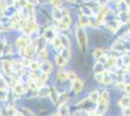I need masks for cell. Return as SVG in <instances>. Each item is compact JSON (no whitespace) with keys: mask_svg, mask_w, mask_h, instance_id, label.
Instances as JSON below:
<instances>
[{"mask_svg":"<svg viewBox=\"0 0 130 116\" xmlns=\"http://www.w3.org/2000/svg\"><path fill=\"white\" fill-rule=\"evenodd\" d=\"M109 107V92L107 90H104L101 92L100 94V99L97 103V107H96V110L95 112L100 114V115H103L106 111L108 110Z\"/></svg>","mask_w":130,"mask_h":116,"instance_id":"6da1fadb","label":"cell"},{"mask_svg":"<svg viewBox=\"0 0 130 116\" xmlns=\"http://www.w3.org/2000/svg\"><path fill=\"white\" fill-rule=\"evenodd\" d=\"M76 37L80 49L83 51H86L87 48V36L84 27H82V26L79 25L76 28Z\"/></svg>","mask_w":130,"mask_h":116,"instance_id":"7a4b0ae2","label":"cell"},{"mask_svg":"<svg viewBox=\"0 0 130 116\" xmlns=\"http://www.w3.org/2000/svg\"><path fill=\"white\" fill-rule=\"evenodd\" d=\"M111 74L112 73L110 72V71L104 70V71H101V72L95 73L94 77H95V79L97 80L98 82L103 83V84H111V83L114 81V79H113V77L111 76Z\"/></svg>","mask_w":130,"mask_h":116,"instance_id":"3957f363","label":"cell"},{"mask_svg":"<svg viewBox=\"0 0 130 116\" xmlns=\"http://www.w3.org/2000/svg\"><path fill=\"white\" fill-rule=\"evenodd\" d=\"M22 28L24 33L26 35H29V34H32L33 32H35L38 29V26H37L36 21L33 19V17H29V18H27L26 21L24 22V24L22 25Z\"/></svg>","mask_w":130,"mask_h":116,"instance_id":"277c9868","label":"cell"},{"mask_svg":"<svg viewBox=\"0 0 130 116\" xmlns=\"http://www.w3.org/2000/svg\"><path fill=\"white\" fill-rule=\"evenodd\" d=\"M36 51H37V48H36V45L31 44L30 45H28L27 48H25V49L21 50V55L22 56V58L30 59V58H32L33 56L35 55Z\"/></svg>","mask_w":130,"mask_h":116,"instance_id":"5b68a950","label":"cell"},{"mask_svg":"<svg viewBox=\"0 0 130 116\" xmlns=\"http://www.w3.org/2000/svg\"><path fill=\"white\" fill-rule=\"evenodd\" d=\"M69 15V13L67 12L66 9H60V7H54L53 12H52V16L56 21L61 20L64 16Z\"/></svg>","mask_w":130,"mask_h":116,"instance_id":"8992f818","label":"cell"},{"mask_svg":"<svg viewBox=\"0 0 130 116\" xmlns=\"http://www.w3.org/2000/svg\"><path fill=\"white\" fill-rule=\"evenodd\" d=\"M112 49L116 51H129L130 47H127L126 43L124 42L123 39H121V41H117L115 42Z\"/></svg>","mask_w":130,"mask_h":116,"instance_id":"52a82bcc","label":"cell"},{"mask_svg":"<svg viewBox=\"0 0 130 116\" xmlns=\"http://www.w3.org/2000/svg\"><path fill=\"white\" fill-rule=\"evenodd\" d=\"M31 42H32V40L29 37H21V38L18 39V41H17V48L20 49V50L25 49L28 45L31 44Z\"/></svg>","mask_w":130,"mask_h":116,"instance_id":"ba28073f","label":"cell"},{"mask_svg":"<svg viewBox=\"0 0 130 116\" xmlns=\"http://www.w3.org/2000/svg\"><path fill=\"white\" fill-rule=\"evenodd\" d=\"M122 25V22L120 21V20H109V21L106 22V26L108 28L110 31H112V32H117L118 30H119L120 26Z\"/></svg>","mask_w":130,"mask_h":116,"instance_id":"9c48e42d","label":"cell"},{"mask_svg":"<svg viewBox=\"0 0 130 116\" xmlns=\"http://www.w3.org/2000/svg\"><path fill=\"white\" fill-rule=\"evenodd\" d=\"M57 35H56V30H55V27L54 26H52V27L47 28L44 32V38L46 39V41H50L52 42L54 38H55Z\"/></svg>","mask_w":130,"mask_h":116,"instance_id":"30bf717a","label":"cell"},{"mask_svg":"<svg viewBox=\"0 0 130 116\" xmlns=\"http://www.w3.org/2000/svg\"><path fill=\"white\" fill-rule=\"evenodd\" d=\"M24 92H25V88L23 84L20 81H17L15 85L13 86V93H15L17 96H22L24 94Z\"/></svg>","mask_w":130,"mask_h":116,"instance_id":"8fae6325","label":"cell"},{"mask_svg":"<svg viewBox=\"0 0 130 116\" xmlns=\"http://www.w3.org/2000/svg\"><path fill=\"white\" fill-rule=\"evenodd\" d=\"M40 69L42 73H45V74H50V73L53 71V65L50 61L45 60L41 63V66H40Z\"/></svg>","mask_w":130,"mask_h":116,"instance_id":"7c38bea8","label":"cell"},{"mask_svg":"<svg viewBox=\"0 0 130 116\" xmlns=\"http://www.w3.org/2000/svg\"><path fill=\"white\" fill-rule=\"evenodd\" d=\"M60 116H69L70 115V109H69V106L67 104H61L58 107V112H57Z\"/></svg>","mask_w":130,"mask_h":116,"instance_id":"4fadbf2b","label":"cell"},{"mask_svg":"<svg viewBox=\"0 0 130 116\" xmlns=\"http://www.w3.org/2000/svg\"><path fill=\"white\" fill-rule=\"evenodd\" d=\"M52 44H53V47H54V49L56 51H58V52H61L62 50H63V45L61 44V41H60V39L58 36H56L55 38H54V40L52 41Z\"/></svg>","mask_w":130,"mask_h":116,"instance_id":"5bb4252c","label":"cell"},{"mask_svg":"<svg viewBox=\"0 0 130 116\" xmlns=\"http://www.w3.org/2000/svg\"><path fill=\"white\" fill-rule=\"evenodd\" d=\"M59 37L60 41H61V44L63 45L64 49H68L70 50L71 48V43H70V39L68 38V36H66L65 34H60V35H57Z\"/></svg>","mask_w":130,"mask_h":116,"instance_id":"9a60e30c","label":"cell"},{"mask_svg":"<svg viewBox=\"0 0 130 116\" xmlns=\"http://www.w3.org/2000/svg\"><path fill=\"white\" fill-rule=\"evenodd\" d=\"M1 67H2V70L4 71L6 75L8 76H11L13 72H12V69H11V61H8V60H4L2 61L1 63Z\"/></svg>","mask_w":130,"mask_h":116,"instance_id":"2e32d148","label":"cell"},{"mask_svg":"<svg viewBox=\"0 0 130 116\" xmlns=\"http://www.w3.org/2000/svg\"><path fill=\"white\" fill-rule=\"evenodd\" d=\"M83 87H84V82L81 79H77L76 81H74L72 84V89L76 94H79L83 90Z\"/></svg>","mask_w":130,"mask_h":116,"instance_id":"e0dca14e","label":"cell"},{"mask_svg":"<svg viewBox=\"0 0 130 116\" xmlns=\"http://www.w3.org/2000/svg\"><path fill=\"white\" fill-rule=\"evenodd\" d=\"M119 20L122 22V23H126V22L130 21V17H129V13L127 12V10H120L119 14Z\"/></svg>","mask_w":130,"mask_h":116,"instance_id":"ac0fdd59","label":"cell"},{"mask_svg":"<svg viewBox=\"0 0 130 116\" xmlns=\"http://www.w3.org/2000/svg\"><path fill=\"white\" fill-rule=\"evenodd\" d=\"M49 96L51 97V100H52V102H53L54 105H57V104H58V102H59V100H60V96L58 95V93L56 92L55 89L54 88L51 89Z\"/></svg>","mask_w":130,"mask_h":116,"instance_id":"d6986e66","label":"cell"},{"mask_svg":"<svg viewBox=\"0 0 130 116\" xmlns=\"http://www.w3.org/2000/svg\"><path fill=\"white\" fill-rule=\"evenodd\" d=\"M22 68H23V67H22L21 61H17V60L11 61V69L13 73L17 74V73L20 72Z\"/></svg>","mask_w":130,"mask_h":116,"instance_id":"ffe728a7","label":"cell"},{"mask_svg":"<svg viewBox=\"0 0 130 116\" xmlns=\"http://www.w3.org/2000/svg\"><path fill=\"white\" fill-rule=\"evenodd\" d=\"M119 105L120 107H122V109H123V108H128V107H130V97H128V96L122 97L121 99L119 100Z\"/></svg>","mask_w":130,"mask_h":116,"instance_id":"44dd1931","label":"cell"},{"mask_svg":"<svg viewBox=\"0 0 130 116\" xmlns=\"http://www.w3.org/2000/svg\"><path fill=\"white\" fill-rule=\"evenodd\" d=\"M119 60L121 62V65H120L119 68L125 67V68L128 69V67H130V55H128V54H124V55L121 56Z\"/></svg>","mask_w":130,"mask_h":116,"instance_id":"7402d4cb","label":"cell"},{"mask_svg":"<svg viewBox=\"0 0 130 116\" xmlns=\"http://www.w3.org/2000/svg\"><path fill=\"white\" fill-rule=\"evenodd\" d=\"M55 63H56V65L58 67L63 68L66 65V63H67V59L65 57H63L61 54H57V55L55 56Z\"/></svg>","mask_w":130,"mask_h":116,"instance_id":"603a6c76","label":"cell"},{"mask_svg":"<svg viewBox=\"0 0 130 116\" xmlns=\"http://www.w3.org/2000/svg\"><path fill=\"white\" fill-rule=\"evenodd\" d=\"M80 26L82 27H85V26H87V25H89V24H91V22H90V19L88 18L87 16L86 15H81L80 16Z\"/></svg>","mask_w":130,"mask_h":116,"instance_id":"cb8c5ba5","label":"cell"},{"mask_svg":"<svg viewBox=\"0 0 130 116\" xmlns=\"http://www.w3.org/2000/svg\"><path fill=\"white\" fill-rule=\"evenodd\" d=\"M57 80L60 81V82H64L66 79H68V72H66L64 70H61L57 73Z\"/></svg>","mask_w":130,"mask_h":116,"instance_id":"d4e9b609","label":"cell"},{"mask_svg":"<svg viewBox=\"0 0 130 116\" xmlns=\"http://www.w3.org/2000/svg\"><path fill=\"white\" fill-rule=\"evenodd\" d=\"M99 99H100V94H99V92H98L97 90L92 91L90 95H89V98H88V100L91 101L92 103H94V104H97Z\"/></svg>","mask_w":130,"mask_h":116,"instance_id":"484cf974","label":"cell"},{"mask_svg":"<svg viewBox=\"0 0 130 116\" xmlns=\"http://www.w3.org/2000/svg\"><path fill=\"white\" fill-rule=\"evenodd\" d=\"M39 92V96L40 97H45V96H49L50 95V91H51V89L49 87H45L43 86L42 88H40L37 90Z\"/></svg>","mask_w":130,"mask_h":116,"instance_id":"4316f807","label":"cell"},{"mask_svg":"<svg viewBox=\"0 0 130 116\" xmlns=\"http://www.w3.org/2000/svg\"><path fill=\"white\" fill-rule=\"evenodd\" d=\"M8 88L7 80L3 77H0V91H6Z\"/></svg>","mask_w":130,"mask_h":116,"instance_id":"83f0119b","label":"cell"},{"mask_svg":"<svg viewBox=\"0 0 130 116\" xmlns=\"http://www.w3.org/2000/svg\"><path fill=\"white\" fill-rule=\"evenodd\" d=\"M40 66H41V64H40V62L39 61H31L30 62V64H29V68L31 69V71H37L40 69Z\"/></svg>","mask_w":130,"mask_h":116,"instance_id":"f1b7e54d","label":"cell"},{"mask_svg":"<svg viewBox=\"0 0 130 116\" xmlns=\"http://www.w3.org/2000/svg\"><path fill=\"white\" fill-rule=\"evenodd\" d=\"M27 85H28L29 89H31V90H38L37 84H36L34 79H31V78L28 79V80H27Z\"/></svg>","mask_w":130,"mask_h":116,"instance_id":"f546056e","label":"cell"},{"mask_svg":"<svg viewBox=\"0 0 130 116\" xmlns=\"http://www.w3.org/2000/svg\"><path fill=\"white\" fill-rule=\"evenodd\" d=\"M68 79L72 81V82H74V81H76L77 79H79L78 78V76H77V74L75 72H73V71H69L68 72Z\"/></svg>","mask_w":130,"mask_h":116,"instance_id":"4dcf8cb0","label":"cell"},{"mask_svg":"<svg viewBox=\"0 0 130 116\" xmlns=\"http://www.w3.org/2000/svg\"><path fill=\"white\" fill-rule=\"evenodd\" d=\"M104 55V52L103 50H101V49H97V50H94V52H93V57L97 60L98 58H100V57H102Z\"/></svg>","mask_w":130,"mask_h":116,"instance_id":"1f68e13d","label":"cell"},{"mask_svg":"<svg viewBox=\"0 0 130 116\" xmlns=\"http://www.w3.org/2000/svg\"><path fill=\"white\" fill-rule=\"evenodd\" d=\"M38 56H39V58H40L41 60H43V61L46 60V59H47V57H48V53H47V51H46V50L44 49V50H39Z\"/></svg>","mask_w":130,"mask_h":116,"instance_id":"d6a6232c","label":"cell"},{"mask_svg":"<svg viewBox=\"0 0 130 116\" xmlns=\"http://www.w3.org/2000/svg\"><path fill=\"white\" fill-rule=\"evenodd\" d=\"M60 54L63 56V57H65L66 59H69L70 58V50H68V49H63V50L60 52Z\"/></svg>","mask_w":130,"mask_h":116,"instance_id":"836d02e7","label":"cell"},{"mask_svg":"<svg viewBox=\"0 0 130 116\" xmlns=\"http://www.w3.org/2000/svg\"><path fill=\"white\" fill-rule=\"evenodd\" d=\"M0 100H2V101L7 100V93H6V91H0Z\"/></svg>","mask_w":130,"mask_h":116,"instance_id":"e575fe53","label":"cell"},{"mask_svg":"<svg viewBox=\"0 0 130 116\" xmlns=\"http://www.w3.org/2000/svg\"><path fill=\"white\" fill-rule=\"evenodd\" d=\"M54 7H60V0H50Z\"/></svg>","mask_w":130,"mask_h":116,"instance_id":"d590c367","label":"cell"},{"mask_svg":"<svg viewBox=\"0 0 130 116\" xmlns=\"http://www.w3.org/2000/svg\"><path fill=\"white\" fill-rule=\"evenodd\" d=\"M122 115L130 116V107H128V108H123V110H122Z\"/></svg>","mask_w":130,"mask_h":116,"instance_id":"8d00e7d4","label":"cell"},{"mask_svg":"<svg viewBox=\"0 0 130 116\" xmlns=\"http://www.w3.org/2000/svg\"><path fill=\"white\" fill-rule=\"evenodd\" d=\"M124 91L126 93L130 94V83H125L124 85Z\"/></svg>","mask_w":130,"mask_h":116,"instance_id":"74e56055","label":"cell"},{"mask_svg":"<svg viewBox=\"0 0 130 116\" xmlns=\"http://www.w3.org/2000/svg\"><path fill=\"white\" fill-rule=\"evenodd\" d=\"M108 1H110V0H98V3H99L100 6H105Z\"/></svg>","mask_w":130,"mask_h":116,"instance_id":"f35d334b","label":"cell"},{"mask_svg":"<svg viewBox=\"0 0 130 116\" xmlns=\"http://www.w3.org/2000/svg\"><path fill=\"white\" fill-rule=\"evenodd\" d=\"M27 1H28V4H31V5H35L38 2V0H27Z\"/></svg>","mask_w":130,"mask_h":116,"instance_id":"ab89813d","label":"cell"},{"mask_svg":"<svg viewBox=\"0 0 130 116\" xmlns=\"http://www.w3.org/2000/svg\"><path fill=\"white\" fill-rule=\"evenodd\" d=\"M88 116H102V115H100V114H98V113H89Z\"/></svg>","mask_w":130,"mask_h":116,"instance_id":"60d3db41","label":"cell"},{"mask_svg":"<svg viewBox=\"0 0 130 116\" xmlns=\"http://www.w3.org/2000/svg\"><path fill=\"white\" fill-rule=\"evenodd\" d=\"M14 116H24V115H23L22 113H21V112H18V111H17V112H16V114H15V115H14Z\"/></svg>","mask_w":130,"mask_h":116,"instance_id":"b9f144b4","label":"cell"},{"mask_svg":"<svg viewBox=\"0 0 130 116\" xmlns=\"http://www.w3.org/2000/svg\"><path fill=\"white\" fill-rule=\"evenodd\" d=\"M114 1H116V2H118V3H121V2H122V1H123V0H114Z\"/></svg>","mask_w":130,"mask_h":116,"instance_id":"7bdbcfd3","label":"cell"},{"mask_svg":"<svg viewBox=\"0 0 130 116\" xmlns=\"http://www.w3.org/2000/svg\"><path fill=\"white\" fill-rule=\"evenodd\" d=\"M52 116H60V115L58 114V113H54V114H53Z\"/></svg>","mask_w":130,"mask_h":116,"instance_id":"ee69618b","label":"cell"},{"mask_svg":"<svg viewBox=\"0 0 130 116\" xmlns=\"http://www.w3.org/2000/svg\"><path fill=\"white\" fill-rule=\"evenodd\" d=\"M128 11L130 12V6H128Z\"/></svg>","mask_w":130,"mask_h":116,"instance_id":"f6af8a7d","label":"cell"},{"mask_svg":"<svg viewBox=\"0 0 130 116\" xmlns=\"http://www.w3.org/2000/svg\"><path fill=\"white\" fill-rule=\"evenodd\" d=\"M0 77H2V76H1V74H0Z\"/></svg>","mask_w":130,"mask_h":116,"instance_id":"bcb514c9","label":"cell"},{"mask_svg":"<svg viewBox=\"0 0 130 116\" xmlns=\"http://www.w3.org/2000/svg\"><path fill=\"white\" fill-rule=\"evenodd\" d=\"M74 116H76V115H74Z\"/></svg>","mask_w":130,"mask_h":116,"instance_id":"7dc6e473","label":"cell"}]
</instances>
